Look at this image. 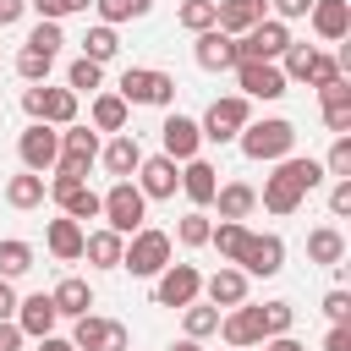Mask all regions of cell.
Listing matches in <instances>:
<instances>
[{
	"label": "cell",
	"mask_w": 351,
	"mask_h": 351,
	"mask_svg": "<svg viewBox=\"0 0 351 351\" xmlns=\"http://www.w3.org/2000/svg\"><path fill=\"white\" fill-rule=\"evenodd\" d=\"M313 186H324V165L318 159H302V154H291V159H280L274 165V176H263V192H258V203L269 208V214H296L302 208V197L313 192Z\"/></svg>",
	"instance_id": "cell-1"
},
{
	"label": "cell",
	"mask_w": 351,
	"mask_h": 351,
	"mask_svg": "<svg viewBox=\"0 0 351 351\" xmlns=\"http://www.w3.org/2000/svg\"><path fill=\"white\" fill-rule=\"evenodd\" d=\"M27 11H38V22H60V16H71L66 0H27Z\"/></svg>",
	"instance_id": "cell-51"
},
{
	"label": "cell",
	"mask_w": 351,
	"mask_h": 351,
	"mask_svg": "<svg viewBox=\"0 0 351 351\" xmlns=\"http://www.w3.org/2000/svg\"><path fill=\"white\" fill-rule=\"evenodd\" d=\"M214 16H219V5H214V0H181V11H176V22H181L186 33H208V27H214Z\"/></svg>",
	"instance_id": "cell-42"
},
{
	"label": "cell",
	"mask_w": 351,
	"mask_h": 351,
	"mask_svg": "<svg viewBox=\"0 0 351 351\" xmlns=\"http://www.w3.org/2000/svg\"><path fill=\"white\" fill-rule=\"evenodd\" d=\"M16 302H22V296H16V285H11V280H0V324H11V318H16Z\"/></svg>",
	"instance_id": "cell-53"
},
{
	"label": "cell",
	"mask_w": 351,
	"mask_h": 351,
	"mask_svg": "<svg viewBox=\"0 0 351 351\" xmlns=\"http://www.w3.org/2000/svg\"><path fill=\"white\" fill-rule=\"evenodd\" d=\"M208 230H214V219H208L203 208H192V214L176 219V236H170V241H181V247H208Z\"/></svg>",
	"instance_id": "cell-39"
},
{
	"label": "cell",
	"mask_w": 351,
	"mask_h": 351,
	"mask_svg": "<svg viewBox=\"0 0 351 351\" xmlns=\"http://www.w3.org/2000/svg\"><path fill=\"white\" fill-rule=\"evenodd\" d=\"M38 351H77V346H71V340H60V335H44V340H38Z\"/></svg>",
	"instance_id": "cell-58"
},
{
	"label": "cell",
	"mask_w": 351,
	"mask_h": 351,
	"mask_svg": "<svg viewBox=\"0 0 351 351\" xmlns=\"http://www.w3.org/2000/svg\"><path fill=\"white\" fill-rule=\"evenodd\" d=\"M181 335H186V340H208V335H219V307H208V302L181 307Z\"/></svg>",
	"instance_id": "cell-35"
},
{
	"label": "cell",
	"mask_w": 351,
	"mask_h": 351,
	"mask_svg": "<svg viewBox=\"0 0 351 351\" xmlns=\"http://www.w3.org/2000/svg\"><path fill=\"white\" fill-rule=\"evenodd\" d=\"M55 318H60V313H55L49 291H33V296L16 302V318H11V324H16L27 340H44V335H55Z\"/></svg>",
	"instance_id": "cell-18"
},
{
	"label": "cell",
	"mask_w": 351,
	"mask_h": 351,
	"mask_svg": "<svg viewBox=\"0 0 351 351\" xmlns=\"http://www.w3.org/2000/svg\"><path fill=\"white\" fill-rule=\"evenodd\" d=\"M44 197H49V181L33 176V170H22V176L5 181V203H11V208H38Z\"/></svg>",
	"instance_id": "cell-33"
},
{
	"label": "cell",
	"mask_w": 351,
	"mask_h": 351,
	"mask_svg": "<svg viewBox=\"0 0 351 351\" xmlns=\"http://www.w3.org/2000/svg\"><path fill=\"white\" fill-rule=\"evenodd\" d=\"M71 346H77V351H126L132 335H126V324H115V318L82 313V318H71Z\"/></svg>",
	"instance_id": "cell-12"
},
{
	"label": "cell",
	"mask_w": 351,
	"mask_h": 351,
	"mask_svg": "<svg viewBox=\"0 0 351 351\" xmlns=\"http://www.w3.org/2000/svg\"><path fill=\"white\" fill-rule=\"evenodd\" d=\"M38 104H44V82L22 88V110H27V121H38Z\"/></svg>",
	"instance_id": "cell-54"
},
{
	"label": "cell",
	"mask_w": 351,
	"mask_h": 351,
	"mask_svg": "<svg viewBox=\"0 0 351 351\" xmlns=\"http://www.w3.org/2000/svg\"><path fill=\"white\" fill-rule=\"evenodd\" d=\"M49 66H55V55H38V49H27V44L16 49V77H22L27 88H33V82H44V77H49Z\"/></svg>",
	"instance_id": "cell-44"
},
{
	"label": "cell",
	"mask_w": 351,
	"mask_h": 351,
	"mask_svg": "<svg viewBox=\"0 0 351 351\" xmlns=\"http://www.w3.org/2000/svg\"><path fill=\"white\" fill-rule=\"evenodd\" d=\"M247 121H252V99H241V93H225V99H214V104L203 110L197 132H203V143H236Z\"/></svg>",
	"instance_id": "cell-6"
},
{
	"label": "cell",
	"mask_w": 351,
	"mask_h": 351,
	"mask_svg": "<svg viewBox=\"0 0 351 351\" xmlns=\"http://www.w3.org/2000/svg\"><path fill=\"white\" fill-rule=\"evenodd\" d=\"M170 351H203V340H186V335H181V340H176Z\"/></svg>",
	"instance_id": "cell-59"
},
{
	"label": "cell",
	"mask_w": 351,
	"mask_h": 351,
	"mask_svg": "<svg viewBox=\"0 0 351 351\" xmlns=\"http://www.w3.org/2000/svg\"><path fill=\"white\" fill-rule=\"evenodd\" d=\"M197 44H192V60L203 66V71H236V38L230 33H219V27H208V33H192Z\"/></svg>",
	"instance_id": "cell-19"
},
{
	"label": "cell",
	"mask_w": 351,
	"mask_h": 351,
	"mask_svg": "<svg viewBox=\"0 0 351 351\" xmlns=\"http://www.w3.org/2000/svg\"><path fill=\"white\" fill-rule=\"evenodd\" d=\"M99 219H104L115 236L143 230V219H148V197L137 192V181H110V192L99 197Z\"/></svg>",
	"instance_id": "cell-5"
},
{
	"label": "cell",
	"mask_w": 351,
	"mask_h": 351,
	"mask_svg": "<svg viewBox=\"0 0 351 351\" xmlns=\"http://www.w3.org/2000/svg\"><path fill=\"white\" fill-rule=\"evenodd\" d=\"M269 5H274V22H285V27L302 22V16L313 11V0H269Z\"/></svg>",
	"instance_id": "cell-49"
},
{
	"label": "cell",
	"mask_w": 351,
	"mask_h": 351,
	"mask_svg": "<svg viewBox=\"0 0 351 351\" xmlns=\"http://www.w3.org/2000/svg\"><path fill=\"white\" fill-rule=\"evenodd\" d=\"M324 351H351V324H329V335H324Z\"/></svg>",
	"instance_id": "cell-52"
},
{
	"label": "cell",
	"mask_w": 351,
	"mask_h": 351,
	"mask_svg": "<svg viewBox=\"0 0 351 351\" xmlns=\"http://www.w3.org/2000/svg\"><path fill=\"white\" fill-rule=\"evenodd\" d=\"M335 77H346V71H340V60L318 49V55H313V71H307V88H329Z\"/></svg>",
	"instance_id": "cell-47"
},
{
	"label": "cell",
	"mask_w": 351,
	"mask_h": 351,
	"mask_svg": "<svg viewBox=\"0 0 351 351\" xmlns=\"http://www.w3.org/2000/svg\"><path fill=\"white\" fill-rule=\"evenodd\" d=\"M318 104H324V126L335 137H351V82L335 77L329 88H318Z\"/></svg>",
	"instance_id": "cell-24"
},
{
	"label": "cell",
	"mask_w": 351,
	"mask_h": 351,
	"mask_svg": "<svg viewBox=\"0 0 351 351\" xmlns=\"http://www.w3.org/2000/svg\"><path fill=\"white\" fill-rule=\"evenodd\" d=\"M16 159H22V170H33V176L55 170V159H60V132L44 126V121H27L22 137H16Z\"/></svg>",
	"instance_id": "cell-10"
},
{
	"label": "cell",
	"mask_w": 351,
	"mask_h": 351,
	"mask_svg": "<svg viewBox=\"0 0 351 351\" xmlns=\"http://www.w3.org/2000/svg\"><path fill=\"white\" fill-rule=\"evenodd\" d=\"M66 88H71L77 99H82V93H99V88H104V66H93V60L77 55V60L66 66Z\"/></svg>",
	"instance_id": "cell-38"
},
{
	"label": "cell",
	"mask_w": 351,
	"mask_h": 351,
	"mask_svg": "<svg viewBox=\"0 0 351 351\" xmlns=\"http://www.w3.org/2000/svg\"><path fill=\"white\" fill-rule=\"evenodd\" d=\"M60 44H66L60 22H38V27L27 33V49H38V55H60Z\"/></svg>",
	"instance_id": "cell-45"
},
{
	"label": "cell",
	"mask_w": 351,
	"mask_h": 351,
	"mask_svg": "<svg viewBox=\"0 0 351 351\" xmlns=\"http://www.w3.org/2000/svg\"><path fill=\"white\" fill-rule=\"evenodd\" d=\"M263 351H307L296 335H274V340H263Z\"/></svg>",
	"instance_id": "cell-57"
},
{
	"label": "cell",
	"mask_w": 351,
	"mask_h": 351,
	"mask_svg": "<svg viewBox=\"0 0 351 351\" xmlns=\"http://www.w3.org/2000/svg\"><path fill=\"white\" fill-rule=\"evenodd\" d=\"M324 176H335V181H351V137H335V143H329Z\"/></svg>",
	"instance_id": "cell-46"
},
{
	"label": "cell",
	"mask_w": 351,
	"mask_h": 351,
	"mask_svg": "<svg viewBox=\"0 0 351 351\" xmlns=\"http://www.w3.org/2000/svg\"><path fill=\"white\" fill-rule=\"evenodd\" d=\"M49 302H55V313H60V318H82V313L93 307V285H88L82 274H66V280L49 291Z\"/></svg>",
	"instance_id": "cell-30"
},
{
	"label": "cell",
	"mask_w": 351,
	"mask_h": 351,
	"mask_svg": "<svg viewBox=\"0 0 351 351\" xmlns=\"http://www.w3.org/2000/svg\"><path fill=\"white\" fill-rule=\"evenodd\" d=\"M115 55H121V33H115V27H104V22H93V27L82 33V60L104 66V60H115Z\"/></svg>",
	"instance_id": "cell-34"
},
{
	"label": "cell",
	"mask_w": 351,
	"mask_h": 351,
	"mask_svg": "<svg viewBox=\"0 0 351 351\" xmlns=\"http://www.w3.org/2000/svg\"><path fill=\"white\" fill-rule=\"evenodd\" d=\"M236 82H241V99H280L291 82L280 71V60H241L236 66Z\"/></svg>",
	"instance_id": "cell-14"
},
{
	"label": "cell",
	"mask_w": 351,
	"mask_h": 351,
	"mask_svg": "<svg viewBox=\"0 0 351 351\" xmlns=\"http://www.w3.org/2000/svg\"><path fill=\"white\" fill-rule=\"evenodd\" d=\"M324 318L329 324H351V291H329L324 296Z\"/></svg>",
	"instance_id": "cell-48"
},
{
	"label": "cell",
	"mask_w": 351,
	"mask_h": 351,
	"mask_svg": "<svg viewBox=\"0 0 351 351\" xmlns=\"http://www.w3.org/2000/svg\"><path fill=\"white\" fill-rule=\"evenodd\" d=\"M121 252H126V236H115L110 225L88 230V241H82V258H88L93 269H121Z\"/></svg>",
	"instance_id": "cell-29"
},
{
	"label": "cell",
	"mask_w": 351,
	"mask_h": 351,
	"mask_svg": "<svg viewBox=\"0 0 351 351\" xmlns=\"http://www.w3.org/2000/svg\"><path fill=\"white\" fill-rule=\"evenodd\" d=\"M219 335H225V346H230V351H252V346H263L258 307H252V302H241V307H225V313H219Z\"/></svg>",
	"instance_id": "cell-17"
},
{
	"label": "cell",
	"mask_w": 351,
	"mask_h": 351,
	"mask_svg": "<svg viewBox=\"0 0 351 351\" xmlns=\"http://www.w3.org/2000/svg\"><path fill=\"white\" fill-rule=\"evenodd\" d=\"M126 121H132L126 99H121L115 88H99L93 104H88V126H93V132H126Z\"/></svg>",
	"instance_id": "cell-26"
},
{
	"label": "cell",
	"mask_w": 351,
	"mask_h": 351,
	"mask_svg": "<svg viewBox=\"0 0 351 351\" xmlns=\"http://www.w3.org/2000/svg\"><path fill=\"white\" fill-rule=\"evenodd\" d=\"M99 132L93 126H60V159H55V176H71V181H88V170L99 165Z\"/></svg>",
	"instance_id": "cell-7"
},
{
	"label": "cell",
	"mask_w": 351,
	"mask_h": 351,
	"mask_svg": "<svg viewBox=\"0 0 351 351\" xmlns=\"http://www.w3.org/2000/svg\"><path fill=\"white\" fill-rule=\"evenodd\" d=\"M165 263H176V241H170V230H159V225H143V230H132V236H126L121 269H132L137 280H154Z\"/></svg>",
	"instance_id": "cell-3"
},
{
	"label": "cell",
	"mask_w": 351,
	"mask_h": 351,
	"mask_svg": "<svg viewBox=\"0 0 351 351\" xmlns=\"http://www.w3.org/2000/svg\"><path fill=\"white\" fill-rule=\"evenodd\" d=\"M236 269L247 274V280H274L280 269H285V241L274 236V230H247V241H241V252H236Z\"/></svg>",
	"instance_id": "cell-8"
},
{
	"label": "cell",
	"mask_w": 351,
	"mask_h": 351,
	"mask_svg": "<svg viewBox=\"0 0 351 351\" xmlns=\"http://www.w3.org/2000/svg\"><path fill=\"white\" fill-rule=\"evenodd\" d=\"M313 55H318L313 44H296V38H291V49L280 55V71H285V82H307V71H313Z\"/></svg>",
	"instance_id": "cell-43"
},
{
	"label": "cell",
	"mask_w": 351,
	"mask_h": 351,
	"mask_svg": "<svg viewBox=\"0 0 351 351\" xmlns=\"http://www.w3.org/2000/svg\"><path fill=\"white\" fill-rule=\"evenodd\" d=\"M22 340H27V335H22L16 324H0V351H22Z\"/></svg>",
	"instance_id": "cell-56"
},
{
	"label": "cell",
	"mask_w": 351,
	"mask_h": 351,
	"mask_svg": "<svg viewBox=\"0 0 351 351\" xmlns=\"http://www.w3.org/2000/svg\"><path fill=\"white\" fill-rule=\"evenodd\" d=\"M49 197H55V203H60V214H66V219H77L82 230H88V219H99V192H93L88 181L55 176V181H49Z\"/></svg>",
	"instance_id": "cell-13"
},
{
	"label": "cell",
	"mask_w": 351,
	"mask_h": 351,
	"mask_svg": "<svg viewBox=\"0 0 351 351\" xmlns=\"http://www.w3.org/2000/svg\"><path fill=\"white\" fill-rule=\"evenodd\" d=\"M197 296H203V274L192 263H165L154 274V302L159 307H192Z\"/></svg>",
	"instance_id": "cell-11"
},
{
	"label": "cell",
	"mask_w": 351,
	"mask_h": 351,
	"mask_svg": "<svg viewBox=\"0 0 351 351\" xmlns=\"http://www.w3.org/2000/svg\"><path fill=\"white\" fill-rule=\"evenodd\" d=\"M307 258L324 263V269H340V263H346V236H340V225H318V230H307Z\"/></svg>",
	"instance_id": "cell-31"
},
{
	"label": "cell",
	"mask_w": 351,
	"mask_h": 351,
	"mask_svg": "<svg viewBox=\"0 0 351 351\" xmlns=\"http://www.w3.org/2000/svg\"><path fill=\"white\" fill-rule=\"evenodd\" d=\"M236 143H241V154H247V159H258V165H280V159H291V154H296V126H291L285 115L247 121Z\"/></svg>",
	"instance_id": "cell-2"
},
{
	"label": "cell",
	"mask_w": 351,
	"mask_h": 351,
	"mask_svg": "<svg viewBox=\"0 0 351 351\" xmlns=\"http://www.w3.org/2000/svg\"><path fill=\"white\" fill-rule=\"evenodd\" d=\"M214 208H219V219H252V208H258V186H247V181H225L219 192H214Z\"/></svg>",
	"instance_id": "cell-28"
},
{
	"label": "cell",
	"mask_w": 351,
	"mask_h": 351,
	"mask_svg": "<svg viewBox=\"0 0 351 351\" xmlns=\"http://www.w3.org/2000/svg\"><path fill=\"white\" fill-rule=\"evenodd\" d=\"M93 11H99V22H104V27H121V22L148 16V11H154V0H93Z\"/></svg>",
	"instance_id": "cell-37"
},
{
	"label": "cell",
	"mask_w": 351,
	"mask_h": 351,
	"mask_svg": "<svg viewBox=\"0 0 351 351\" xmlns=\"http://www.w3.org/2000/svg\"><path fill=\"white\" fill-rule=\"evenodd\" d=\"M82 241H88V230L77 225V219H49L44 225V247H49V258H60V263H77L82 258Z\"/></svg>",
	"instance_id": "cell-25"
},
{
	"label": "cell",
	"mask_w": 351,
	"mask_h": 351,
	"mask_svg": "<svg viewBox=\"0 0 351 351\" xmlns=\"http://www.w3.org/2000/svg\"><path fill=\"white\" fill-rule=\"evenodd\" d=\"M27 269H33V241L5 236V241H0V280H22Z\"/></svg>",
	"instance_id": "cell-36"
},
{
	"label": "cell",
	"mask_w": 351,
	"mask_h": 351,
	"mask_svg": "<svg viewBox=\"0 0 351 351\" xmlns=\"http://www.w3.org/2000/svg\"><path fill=\"white\" fill-rule=\"evenodd\" d=\"M159 143H165V159L186 165V159H197V148H203V132H197V121H192V115L170 110V115H165V126H159Z\"/></svg>",
	"instance_id": "cell-15"
},
{
	"label": "cell",
	"mask_w": 351,
	"mask_h": 351,
	"mask_svg": "<svg viewBox=\"0 0 351 351\" xmlns=\"http://www.w3.org/2000/svg\"><path fill=\"white\" fill-rule=\"evenodd\" d=\"M137 192L154 203V197H176V186H181V165L176 159H165V154H143V165H137Z\"/></svg>",
	"instance_id": "cell-16"
},
{
	"label": "cell",
	"mask_w": 351,
	"mask_h": 351,
	"mask_svg": "<svg viewBox=\"0 0 351 351\" xmlns=\"http://www.w3.org/2000/svg\"><path fill=\"white\" fill-rule=\"evenodd\" d=\"M307 22H313V33H318L324 44H340V38L351 33V0H313Z\"/></svg>",
	"instance_id": "cell-22"
},
{
	"label": "cell",
	"mask_w": 351,
	"mask_h": 351,
	"mask_svg": "<svg viewBox=\"0 0 351 351\" xmlns=\"http://www.w3.org/2000/svg\"><path fill=\"white\" fill-rule=\"evenodd\" d=\"M99 165H104L115 181H132V176H137V165H143V143H137L132 132H115V137L99 148Z\"/></svg>",
	"instance_id": "cell-20"
},
{
	"label": "cell",
	"mask_w": 351,
	"mask_h": 351,
	"mask_svg": "<svg viewBox=\"0 0 351 351\" xmlns=\"http://www.w3.org/2000/svg\"><path fill=\"white\" fill-rule=\"evenodd\" d=\"M22 11H27V0H0V27H16Z\"/></svg>",
	"instance_id": "cell-55"
},
{
	"label": "cell",
	"mask_w": 351,
	"mask_h": 351,
	"mask_svg": "<svg viewBox=\"0 0 351 351\" xmlns=\"http://www.w3.org/2000/svg\"><path fill=\"white\" fill-rule=\"evenodd\" d=\"M181 192H186L197 208H208V203H214V192H219V170H214L203 154H197V159H186V165H181Z\"/></svg>",
	"instance_id": "cell-27"
},
{
	"label": "cell",
	"mask_w": 351,
	"mask_h": 351,
	"mask_svg": "<svg viewBox=\"0 0 351 351\" xmlns=\"http://www.w3.org/2000/svg\"><path fill=\"white\" fill-rule=\"evenodd\" d=\"M203 296H208V307H219V313H225V307H241V302H247V274H241L236 263H219V269L203 280Z\"/></svg>",
	"instance_id": "cell-21"
},
{
	"label": "cell",
	"mask_w": 351,
	"mask_h": 351,
	"mask_svg": "<svg viewBox=\"0 0 351 351\" xmlns=\"http://www.w3.org/2000/svg\"><path fill=\"white\" fill-rule=\"evenodd\" d=\"M241 241H247V225H241V219H219V225L208 230V247H219V258H225V263H236Z\"/></svg>",
	"instance_id": "cell-40"
},
{
	"label": "cell",
	"mask_w": 351,
	"mask_h": 351,
	"mask_svg": "<svg viewBox=\"0 0 351 351\" xmlns=\"http://www.w3.org/2000/svg\"><path fill=\"white\" fill-rule=\"evenodd\" d=\"M66 5H71V11H93V0H66Z\"/></svg>",
	"instance_id": "cell-60"
},
{
	"label": "cell",
	"mask_w": 351,
	"mask_h": 351,
	"mask_svg": "<svg viewBox=\"0 0 351 351\" xmlns=\"http://www.w3.org/2000/svg\"><path fill=\"white\" fill-rule=\"evenodd\" d=\"M329 214H335V219L351 214V181H335V186H329Z\"/></svg>",
	"instance_id": "cell-50"
},
{
	"label": "cell",
	"mask_w": 351,
	"mask_h": 351,
	"mask_svg": "<svg viewBox=\"0 0 351 351\" xmlns=\"http://www.w3.org/2000/svg\"><path fill=\"white\" fill-rule=\"evenodd\" d=\"M214 5H219L214 27H219V33H230V38H241L247 27H258V22L269 16V0H214Z\"/></svg>",
	"instance_id": "cell-23"
},
{
	"label": "cell",
	"mask_w": 351,
	"mask_h": 351,
	"mask_svg": "<svg viewBox=\"0 0 351 351\" xmlns=\"http://www.w3.org/2000/svg\"><path fill=\"white\" fill-rule=\"evenodd\" d=\"M258 324H263V340H274V335H291V324H296V307H291V302H263V307H258Z\"/></svg>",
	"instance_id": "cell-41"
},
{
	"label": "cell",
	"mask_w": 351,
	"mask_h": 351,
	"mask_svg": "<svg viewBox=\"0 0 351 351\" xmlns=\"http://www.w3.org/2000/svg\"><path fill=\"white\" fill-rule=\"evenodd\" d=\"M77 104H82V99H77L71 88H44L38 121H44V126H55V132H60V126H77Z\"/></svg>",
	"instance_id": "cell-32"
},
{
	"label": "cell",
	"mask_w": 351,
	"mask_h": 351,
	"mask_svg": "<svg viewBox=\"0 0 351 351\" xmlns=\"http://www.w3.org/2000/svg\"><path fill=\"white\" fill-rule=\"evenodd\" d=\"M285 49H291V27L274 22V16H263L258 27H247V33L236 38V66H241V60H280Z\"/></svg>",
	"instance_id": "cell-9"
},
{
	"label": "cell",
	"mask_w": 351,
	"mask_h": 351,
	"mask_svg": "<svg viewBox=\"0 0 351 351\" xmlns=\"http://www.w3.org/2000/svg\"><path fill=\"white\" fill-rule=\"evenodd\" d=\"M115 93L126 99V110H132V104L170 110V104H176V77H170V71H159V66H126V71H121V82H115Z\"/></svg>",
	"instance_id": "cell-4"
}]
</instances>
